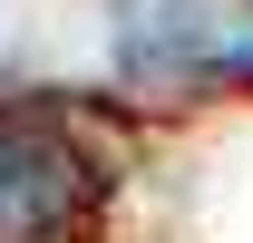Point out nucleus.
Returning <instances> with one entry per match:
<instances>
[{
  "instance_id": "1",
  "label": "nucleus",
  "mask_w": 253,
  "mask_h": 243,
  "mask_svg": "<svg viewBox=\"0 0 253 243\" xmlns=\"http://www.w3.org/2000/svg\"><path fill=\"white\" fill-rule=\"evenodd\" d=\"M88 156L68 146L59 126L10 117L0 107V243H59L88 204Z\"/></svg>"
}]
</instances>
